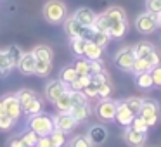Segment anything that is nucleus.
<instances>
[{
  "instance_id": "37998d69",
  "label": "nucleus",
  "mask_w": 161,
  "mask_h": 147,
  "mask_svg": "<svg viewBox=\"0 0 161 147\" xmlns=\"http://www.w3.org/2000/svg\"><path fill=\"white\" fill-rule=\"evenodd\" d=\"M71 147H92V142L88 140V137L78 135L71 140Z\"/></svg>"
},
{
  "instance_id": "412c9836",
  "label": "nucleus",
  "mask_w": 161,
  "mask_h": 147,
  "mask_svg": "<svg viewBox=\"0 0 161 147\" xmlns=\"http://www.w3.org/2000/svg\"><path fill=\"white\" fill-rule=\"evenodd\" d=\"M23 54H25V52H23L21 47H18V45H11L7 50H5V56H7V59H9V63H11L12 68H16L19 64Z\"/></svg>"
},
{
  "instance_id": "aec40b11",
  "label": "nucleus",
  "mask_w": 161,
  "mask_h": 147,
  "mask_svg": "<svg viewBox=\"0 0 161 147\" xmlns=\"http://www.w3.org/2000/svg\"><path fill=\"white\" fill-rule=\"evenodd\" d=\"M31 54L35 56L36 61H50L52 63V49L49 45H36L35 49L31 50Z\"/></svg>"
},
{
  "instance_id": "603ef678",
  "label": "nucleus",
  "mask_w": 161,
  "mask_h": 147,
  "mask_svg": "<svg viewBox=\"0 0 161 147\" xmlns=\"http://www.w3.org/2000/svg\"><path fill=\"white\" fill-rule=\"evenodd\" d=\"M139 147H146V145H139Z\"/></svg>"
},
{
  "instance_id": "473e14b6",
  "label": "nucleus",
  "mask_w": 161,
  "mask_h": 147,
  "mask_svg": "<svg viewBox=\"0 0 161 147\" xmlns=\"http://www.w3.org/2000/svg\"><path fill=\"white\" fill-rule=\"evenodd\" d=\"M49 137L50 142H52V147H64V144H66V133L61 132V130H54Z\"/></svg>"
},
{
  "instance_id": "7c9ffc66",
  "label": "nucleus",
  "mask_w": 161,
  "mask_h": 147,
  "mask_svg": "<svg viewBox=\"0 0 161 147\" xmlns=\"http://www.w3.org/2000/svg\"><path fill=\"white\" fill-rule=\"evenodd\" d=\"M87 42L88 40H85V38H71V49H73V52L76 54L78 57H83Z\"/></svg>"
},
{
  "instance_id": "c85d7f7f",
  "label": "nucleus",
  "mask_w": 161,
  "mask_h": 147,
  "mask_svg": "<svg viewBox=\"0 0 161 147\" xmlns=\"http://www.w3.org/2000/svg\"><path fill=\"white\" fill-rule=\"evenodd\" d=\"M90 83V74H78V78L73 83L68 87V90H75V92H81L87 85Z\"/></svg>"
},
{
  "instance_id": "4468645a",
  "label": "nucleus",
  "mask_w": 161,
  "mask_h": 147,
  "mask_svg": "<svg viewBox=\"0 0 161 147\" xmlns=\"http://www.w3.org/2000/svg\"><path fill=\"white\" fill-rule=\"evenodd\" d=\"M73 18L76 19L80 24L87 26V28H92V24H94L97 14H95L92 9H88V7H81V9H78V11L73 14Z\"/></svg>"
},
{
  "instance_id": "a211bd4d",
  "label": "nucleus",
  "mask_w": 161,
  "mask_h": 147,
  "mask_svg": "<svg viewBox=\"0 0 161 147\" xmlns=\"http://www.w3.org/2000/svg\"><path fill=\"white\" fill-rule=\"evenodd\" d=\"M56 109L59 112H71V109H73V102H71V95H69V90L64 92L63 95H61L59 99H57L56 102Z\"/></svg>"
},
{
  "instance_id": "f704fd0d",
  "label": "nucleus",
  "mask_w": 161,
  "mask_h": 147,
  "mask_svg": "<svg viewBox=\"0 0 161 147\" xmlns=\"http://www.w3.org/2000/svg\"><path fill=\"white\" fill-rule=\"evenodd\" d=\"M73 68L76 69L78 74H90V61L88 59H76L73 64Z\"/></svg>"
},
{
  "instance_id": "2f4dec72",
  "label": "nucleus",
  "mask_w": 161,
  "mask_h": 147,
  "mask_svg": "<svg viewBox=\"0 0 161 147\" xmlns=\"http://www.w3.org/2000/svg\"><path fill=\"white\" fill-rule=\"evenodd\" d=\"M123 104H125L126 107L133 112V114H139L140 107H142V99H140V97H128V99L123 101Z\"/></svg>"
},
{
  "instance_id": "5701e85b",
  "label": "nucleus",
  "mask_w": 161,
  "mask_h": 147,
  "mask_svg": "<svg viewBox=\"0 0 161 147\" xmlns=\"http://www.w3.org/2000/svg\"><path fill=\"white\" fill-rule=\"evenodd\" d=\"M71 116H73L76 121H83V119H87L88 116L92 114V109H90V106L88 104H83V106H75L73 109H71V112H69Z\"/></svg>"
},
{
  "instance_id": "f8f14e48",
  "label": "nucleus",
  "mask_w": 161,
  "mask_h": 147,
  "mask_svg": "<svg viewBox=\"0 0 161 147\" xmlns=\"http://www.w3.org/2000/svg\"><path fill=\"white\" fill-rule=\"evenodd\" d=\"M2 102H4L5 114L7 116H11L12 119H18L19 116H21L23 109H21V104H19V101H18L16 95H5V97L2 99Z\"/></svg>"
},
{
  "instance_id": "c9c22d12",
  "label": "nucleus",
  "mask_w": 161,
  "mask_h": 147,
  "mask_svg": "<svg viewBox=\"0 0 161 147\" xmlns=\"http://www.w3.org/2000/svg\"><path fill=\"white\" fill-rule=\"evenodd\" d=\"M38 139H40V137L36 135L33 130H26V132L21 135V140L25 142L26 147H36V142H38Z\"/></svg>"
},
{
  "instance_id": "f257e3e1",
  "label": "nucleus",
  "mask_w": 161,
  "mask_h": 147,
  "mask_svg": "<svg viewBox=\"0 0 161 147\" xmlns=\"http://www.w3.org/2000/svg\"><path fill=\"white\" fill-rule=\"evenodd\" d=\"M30 130L36 133L38 137H47L56 130L54 125V118H50L49 114H35L30 118Z\"/></svg>"
},
{
  "instance_id": "e433bc0d",
  "label": "nucleus",
  "mask_w": 161,
  "mask_h": 147,
  "mask_svg": "<svg viewBox=\"0 0 161 147\" xmlns=\"http://www.w3.org/2000/svg\"><path fill=\"white\" fill-rule=\"evenodd\" d=\"M69 95H71V102H73V107L75 106H83V104H88L87 102V95L83 92H75V90H69Z\"/></svg>"
},
{
  "instance_id": "9b49d317",
  "label": "nucleus",
  "mask_w": 161,
  "mask_h": 147,
  "mask_svg": "<svg viewBox=\"0 0 161 147\" xmlns=\"http://www.w3.org/2000/svg\"><path fill=\"white\" fill-rule=\"evenodd\" d=\"M76 119L69 114V112H59V114L54 118V125H56V130H61V132L68 133L76 126Z\"/></svg>"
},
{
  "instance_id": "6ab92c4d",
  "label": "nucleus",
  "mask_w": 161,
  "mask_h": 147,
  "mask_svg": "<svg viewBox=\"0 0 161 147\" xmlns=\"http://www.w3.org/2000/svg\"><path fill=\"white\" fill-rule=\"evenodd\" d=\"M83 57H85V59H88V61H99L102 57V47L95 45L94 42H90V40H88L87 47H85Z\"/></svg>"
},
{
  "instance_id": "0eeeda50",
  "label": "nucleus",
  "mask_w": 161,
  "mask_h": 147,
  "mask_svg": "<svg viewBox=\"0 0 161 147\" xmlns=\"http://www.w3.org/2000/svg\"><path fill=\"white\" fill-rule=\"evenodd\" d=\"M116 109H118V102L111 101V99H101L95 106V114L102 121H113L116 116Z\"/></svg>"
},
{
  "instance_id": "de8ad7c7",
  "label": "nucleus",
  "mask_w": 161,
  "mask_h": 147,
  "mask_svg": "<svg viewBox=\"0 0 161 147\" xmlns=\"http://www.w3.org/2000/svg\"><path fill=\"white\" fill-rule=\"evenodd\" d=\"M36 147H52V142H50V137H40L38 142H36Z\"/></svg>"
},
{
  "instance_id": "49530a36",
  "label": "nucleus",
  "mask_w": 161,
  "mask_h": 147,
  "mask_svg": "<svg viewBox=\"0 0 161 147\" xmlns=\"http://www.w3.org/2000/svg\"><path fill=\"white\" fill-rule=\"evenodd\" d=\"M104 66H102V63H101V59L99 61H90V76L92 74H101V73H104Z\"/></svg>"
},
{
  "instance_id": "a19ab883",
  "label": "nucleus",
  "mask_w": 161,
  "mask_h": 147,
  "mask_svg": "<svg viewBox=\"0 0 161 147\" xmlns=\"http://www.w3.org/2000/svg\"><path fill=\"white\" fill-rule=\"evenodd\" d=\"M146 9L147 12L159 16L161 14V0H146Z\"/></svg>"
},
{
  "instance_id": "ea45409f",
  "label": "nucleus",
  "mask_w": 161,
  "mask_h": 147,
  "mask_svg": "<svg viewBox=\"0 0 161 147\" xmlns=\"http://www.w3.org/2000/svg\"><path fill=\"white\" fill-rule=\"evenodd\" d=\"M111 92H113V85H111V81H109V80H106L104 83H102L101 87H99V94H97V97H99V99H109Z\"/></svg>"
},
{
  "instance_id": "6e6552de",
  "label": "nucleus",
  "mask_w": 161,
  "mask_h": 147,
  "mask_svg": "<svg viewBox=\"0 0 161 147\" xmlns=\"http://www.w3.org/2000/svg\"><path fill=\"white\" fill-rule=\"evenodd\" d=\"M135 63V54L132 47H123L114 56V64L123 71H132V66Z\"/></svg>"
},
{
  "instance_id": "79ce46f5",
  "label": "nucleus",
  "mask_w": 161,
  "mask_h": 147,
  "mask_svg": "<svg viewBox=\"0 0 161 147\" xmlns=\"http://www.w3.org/2000/svg\"><path fill=\"white\" fill-rule=\"evenodd\" d=\"M16 119H12L11 116L7 114H2L0 116V132H9V130L12 128V125H14Z\"/></svg>"
},
{
  "instance_id": "393cba45",
  "label": "nucleus",
  "mask_w": 161,
  "mask_h": 147,
  "mask_svg": "<svg viewBox=\"0 0 161 147\" xmlns=\"http://www.w3.org/2000/svg\"><path fill=\"white\" fill-rule=\"evenodd\" d=\"M23 112L28 114V116L40 114V112H42V102H40V99L38 97H33L26 106H23Z\"/></svg>"
},
{
  "instance_id": "f3484780",
  "label": "nucleus",
  "mask_w": 161,
  "mask_h": 147,
  "mask_svg": "<svg viewBox=\"0 0 161 147\" xmlns=\"http://www.w3.org/2000/svg\"><path fill=\"white\" fill-rule=\"evenodd\" d=\"M126 31H128V23L126 21H114L109 26L108 35L111 36V38H121V36H125Z\"/></svg>"
},
{
  "instance_id": "58836bf2",
  "label": "nucleus",
  "mask_w": 161,
  "mask_h": 147,
  "mask_svg": "<svg viewBox=\"0 0 161 147\" xmlns=\"http://www.w3.org/2000/svg\"><path fill=\"white\" fill-rule=\"evenodd\" d=\"M11 69H12V66H11V63H9L5 52H0V76L9 74V71H11Z\"/></svg>"
},
{
  "instance_id": "4be33fe9",
  "label": "nucleus",
  "mask_w": 161,
  "mask_h": 147,
  "mask_svg": "<svg viewBox=\"0 0 161 147\" xmlns=\"http://www.w3.org/2000/svg\"><path fill=\"white\" fill-rule=\"evenodd\" d=\"M76 78H78V73H76V69H75L73 66L63 68V69H61V73H59V80L63 81L64 85H68V87H69V85L73 83Z\"/></svg>"
},
{
  "instance_id": "7ed1b4c3",
  "label": "nucleus",
  "mask_w": 161,
  "mask_h": 147,
  "mask_svg": "<svg viewBox=\"0 0 161 147\" xmlns=\"http://www.w3.org/2000/svg\"><path fill=\"white\" fill-rule=\"evenodd\" d=\"M159 63H161V56H159V52L154 49L153 52H149L146 57H139V59H135V63H133V66H132V73L133 74L149 73L153 68L159 66Z\"/></svg>"
},
{
  "instance_id": "b1692460",
  "label": "nucleus",
  "mask_w": 161,
  "mask_h": 147,
  "mask_svg": "<svg viewBox=\"0 0 161 147\" xmlns=\"http://www.w3.org/2000/svg\"><path fill=\"white\" fill-rule=\"evenodd\" d=\"M132 49H133V54H135V59H139V57H146L149 52H153L154 45L151 42H139V43H135Z\"/></svg>"
},
{
  "instance_id": "4c0bfd02",
  "label": "nucleus",
  "mask_w": 161,
  "mask_h": 147,
  "mask_svg": "<svg viewBox=\"0 0 161 147\" xmlns=\"http://www.w3.org/2000/svg\"><path fill=\"white\" fill-rule=\"evenodd\" d=\"M16 97H18L19 104H21V109H23V106H26L33 97H36V94H35V92H31V90H21V92H18Z\"/></svg>"
},
{
  "instance_id": "3c124183",
  "label": "nucleus",
  "mask_w": 161,
  "mask_h": 147,
  "mask_svg": "<svg viewBox=\"0 0 161 147\" xmlns=\"http://www.w3.org/2000/svg\"><path fill=\"white\" fill-rule=\"evenodd\" d=\"M158 23H159V26H161V14L158 16Z\"/></svg>"
},
{
  "instance_id": "1a4fd4ad",
  "label": "nucleus",
  "mask_w": 161,
  "mask_h": 147,
  "mask_svg": "<svg viewBox=\"0 0 161 147\" xmlns=\"http://www.w3.org/2000/svg\"><path fill=\"white\" fill-rule=\"evenodd\" d=\"M123 140L132 147L144 145V144L147 142V132H139V130H133L132 126H128V128H125Z\"/></svg>"
},
{
  "instance_id": "c756f323",
  "label": "nucleus",
  "mask_w": 161,
  "mask_h": 147,
  "mask_svg": "<svg viewBox=\"0 0 161 147\" xmlns=\"http://www.w3.org/2000/svg\"><path fill=\"white\" fill-rule=\"evenodd\" d=\"M50 69H52V63L50 61H36L33 74H36V76H47L50 73Z\"/></svg>"
},
{
  "instance_id": "20e7f679",
  "label": "nucleus",
  "mask_w": 161,
  "mask_h": 147,
  "mask_svg": "<svg viewBox=\"0 0 161 147\" xmlns=\"http://www.w3.org/2000/svg\"><path fill=\"white\" fill-rule=\"evenodd\" d=\"M64 31L69 38H85V40H92V35H94V30L87 28V26L80 24L76 19L71 16L64 21Z\"/></svg>"
},
{
  "instance_id": "a878e982",
  "label": "nucleus",
  "mask_w": 161,
  "mask_h": 147,
  "mask_svg": "<svg viewBox=\"0 0 161 147\" xmlns=\"http://www.w3.org/2000/svg\"><path fill=\"white\" fill-rule=\"evenodd\" d=\"M135 85L142 90H149L151 87H154L153 83V76H151V71L149 73H140V74H135Z\"/></svg>"
},
{
  "instance_id": "ddd939ff",
  "label": "nucleus",
  "mask_w": 161,
  "mask_h": 147,
  "mask_svg": "<svg viewBox=\"0 0 161 147\" xmlns=\"http://www.w3.org/2000/svg\"><path fill=\"white\" fill-rule=\"evenodd\" d=\"M133 118H135V114H133V112L130 111V109L126 107V106L123 104V102H119V104H118V109H116V116H114L116 121H118L121 126L128 128V126L132 125Z\"/></svg>"
},
{
  "instance_id": "39448f33",
  "label": "nucleus",
  "mask_w": 161,
  "mask_h": 147,
  "mask_svg": "<svg viewBox=\"0 0 161 147\" xmlns=\"http://www.w3.org/2000/svg\"><path fill=\"white\" fill-rule=\"evenodd\" d=\"M159 28V23H158V16L153 12H142L140 16H137L135 19V30L140 35H151L156 30Z\"/></svg>"
},
{
  "instance_id": "8fccbe9b",
  "label": "nucleus",
  "mask_w": 161,
  "mask_h": 147,
  "mask_svg": "<svg viewBox=\"0 0 161 147\" xmlns=\"http://www.w3.org/2000/svg\"><path fill=\"white\" fill-rule=\"evenodd\" d=\"M5 114V107H4V102H2V99H0V116Z\"/></svg>"
},
{
  "instance_id": "09e8293b",
  "label": "nucleus",
  "mask_w": 161,
  "mask_h": 147,
  "mask_svg": "<svg viewBox=\"0 0 161 147\" xmlns=\"http://www.w3.org/2000/svg\"><path fill=\"white\" fill-rule=\"evenodd\" d=\"M9 147H26V145L21 140V137H14V139L9 140Z\"/></svg>"
},
{
  "instance_id": "72a5a7b5",
  "label": "nucleus",
  "mask_w": 161,
  "mask_h": 147,
  "mask_svg": "<svg viewBox=\"0 0 161 147\" xmlns=\"http://www.w3.org/2000/svg\"><path fill=\"white\" fill-rule=\"evenodd\" d=\"M109 40H111V36H109L108 33H104V31H94L90 42H94L95 45H99V47H102V49H104V47L109 43Z\"/></svg>"
},
{
  "instance_id": "f03ea898",
  "label": "nucleus",
  "mask_w": 161,
  "mask_h": 147,
  "mask_svg": "<svg viewBox=\"0 0 161 147\" xmlns=\"http://www.w3.org/2000/svg\"><path fill=\"white\" fill-rule=\"evenodd\" d=\"M66 5L61 0H49L43 5V18L52 24H59L66 19Z\"/></svg>"
},
{
  "instance_id": "9d476101",
  "label": "nucleus",
  "mask_w": 161,
  "mask_h": 147,
  "mask_svg": "<svg viewBox=\"0 0 161 147\" xmlns=\"http://www.w3.org/2000/svg\"><path fill=\"white\" fill-rule=\"evenodd\" d=\"M64 92H68V85H64L61 80L49 81L45 87V99H49L50 102H56Z\"/></svg>"
},
{
  "instance_id": "a18cd8bd",
  "label": "nucleus",
  "mask_w": 161,
  "mask_h": 147,
  "mask_svg": "<svg viewBox=\"0 0 161 147\" xmlns=\"http://www.w3.org/2000/svg\"><path fill=\"white\" fill-rule=\"evenodd\" d=\"M151 76H153V83L154 87L161 88V66H156L151 69Z\"/></svg>"
},
{
  "instance_id": "423d86ee",
  "label": "nucleus",
  "mask_w": 161,
  "mask_h": 147,
  "mask_svg": "<svg viewBox=\"0 0 161 147\" xmlns=\"http://www.w3.org/2000/svg\"><path fill=\"white\" fill-rule=\"evenodd\" d=\"M139 114L142 119H146L149 126H154L159 119V104L154 99H142V107Z\"/></svg>"
},
{
  "instance_id": "dca6fc26",
  "label": "nucleus",
  "mask_w": 161,
  "mask_h": 147,
  "mask_svg": "<svg viewBox=\"0 0 161 147\" xmlns=\"http://www.w3.org/2000/svg\"><path fill=\"white\" fill-rule=\"evenodd\" d=\"M35 64H36L35 56H33L31 52H26V54H23L21 61H19L18 69L21 71L23 74H33V71H35Z\"/></svg>"
},
{
  "instance_id": "2eb2a0df",
  "label": "nucleus",
  "mask_w": 161,
  "mask_h": 147,
  "mask_svg": "<svg viewBox=\"0 0 161 147\" xmlns=\"http://www.w3.org/2000/svg\"><path fill=\"white\" fill-rule=\"evenodd\" d=\"M87 137L92 142V145H101V144H104L106 139H108V130H106V126H102V125H94L90 130H88Z\"/></svg>"
},
{
  "instance_id": "c03bdc74",
  "label": "nucleus",
  "mask_w": 161,
  "mask_h": 147,
  "mask_svg": "<svg viewBox=\"0 0 161 147\" xmlns=\"http://www.w3.org/2000/svg\"><path fill=\"white\" fill-rule=\"evenodd\" d=\"M130 126H132L133 130H139V132H147V128H149V125L146 123V119H142L140 116H135Z\"/></svg>"
},
{
  "instance_id": "bb28decb",
  "label": "nucleus",
  "mask_w": 161,
  "mask_h": 147,
  "mask_svg": "<svg viewBox=\"0 0 161 147\" xmlns=\"http://www.w3.org/2000/svg\"><path fill=\"white\" fill-rule=\"evenodd\" d=\"M104 14H106V18H108L111 23H114V21H126V12L123 11L121 7H109Z\"/></svg>"
},
{
  "instance_id": "cd10ccee",
  "label": "nucleus",
  "mask_w": 161,
  "mask_h": 147,
  "mask_svg": "<svg viewBox=\"0 0 161 147\" xmlns=\"http://www.w3.org/2000/svg\"><path fill=\"white\" fill-rule=\"evenodd\" d=\"M109 26H111V21H109V19L106 18V14L102 12V14H99L97 18H95L94 24H92V30H94V31H104V33H108L109 31Z\"/></svg>"
}]
</instances>
